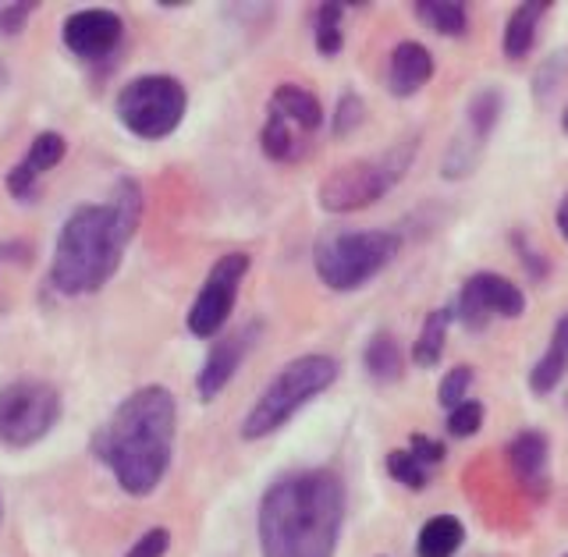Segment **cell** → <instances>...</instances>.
<instances>
[{"label":"cell","instance_id":"obj_1","mask_svg":"<svg viewBox=\"0 0 568 557\" xmlns=\"http://www.w3.org/2000/svg\"><path fill=\"white\" fill-rule=\"evenodd\" d=\"M345 526V483L334 469L284 473L260 500L263 557H334Z\"/></svg>","mask_w":568,"mask_h":557},{"label":"cell","instance_id":"obj_2","mask_svg":"<svg viewBox=\"0 0 568 557\" xmlns=\"http://www.w3.org/2000/svg\"><path fill=\"white\" fill-rule=\"evenodd\" d=\"M142 221V192L132 178H121L111 200L79 206L64 221L53 245L50 281L61 295H93L118 274L124 249Z\"/></svg>","mask_w":568,"mask_h":557},{"label":"cell","instance_id":"obj_3","mask_svg":"<svg viewBox=\"0 0 568 557\" xmlns=\"http://www.w3.org/2000/svg\"><path fill=\"white\" fill-rule=\"evenodd\" d=\"M174 429L178 405L168 387H139L118 405L97 440V452L124 494L146 497L160 487L171 465Z\"/></svg>","mask_w":568,"mask_h":557},{"label":"cell","instance_id":"obj_4","mask_svg":"<svg viewBox=\"0 0 568 557\" xmlns=\"http://www.w3.org/2000/svg\"><path fill=\"white\" fill-rule=\"evenodd\" d=\"M337 373H342V366L331 355H298L288 366H281L242 419V440H263L277 434L295 412H302L337 381Z\"/></svg>","mask_w":568,"mask_h":557},{"label":"cell","instance_id":"obj_5","mask_svg":"<svg viewBox=\"0 0 568 557\" xmlns=\"http://www.w3.org/2000/svg\"><path fill=\"white\" fill-rule=\"evenodd\" d=\"M402 239L395 231L369 227V231H324L313 245V266L316 277L331 292H355L366 281H373L387 263H395Z\"/></svg>","mask_w":568,"mask_h":557},{"label":"cell","instance_id":"obj_6","mask_svg":"<svg viewBox=\"0 0 568 557\" xmlns=\"http://www.w3.org/2000/svg\"><path fill=\"white\" fill-rule=\"evenodd\" d=\"M416 150H419V135H408V139L395 142L390 150H384L381 156L348 160V164L334 168L324 178V182H320V189H316L320 210H327V213H355V210H366L373 203H381L384 195L405 178Z\"/></svg>","mask_w":568,"mask_h":557},{"label":"cell","instance_id":"obj_7","mask_svg":"<svg viewBox=\"0 0 568 557\" xmlns=\"http://www.w3.org/2000/svg\"><path fill=\"white\" fill-rule=\"evenodd\" d=\"M189 93L171 75H139L118 93V121L139 139H164L185 118Z\"/></svg>","mask_w":568,"mask_h":557},{"label":"cell","instance_id":"obj_8","mask_svg":"<svg viewBox=\"0 0 568 557\" xmlns=\"http://www.w3.org/2000/svg\"><path fill=\"white\" fill-rule=\"evenodd\" d=\"M61 419V394L47 381L22 376L8 387H0V444L29 447L43 440Z\"/></svg>","mask_w":568,"mask_h":557},{"label":"cell","instance_id":"obj_9","mask_svg":"<svg viewBox=\"0 0 568 557\" xmlns=\"http://www.w3.org/2000/svg\"><path fill=\"white\" fill-rule=\"evenodd\" d=\"M248 260L245 253H227L213 263V271L206 274L200 295H195L192 310H189V331L195 337H213L221 334V327L227 323L231 310H235V298H239V284L248 274Z\"/></svg>","mask_w":568,"mask_h":557},{"label":"cell","instance_id":"obj_10","mask_svg":"<svg viewBox=\"0 0 568 557\" xmlns=\"http://www.w3.org/2000/svg\"><path fill=\"white\" fill-rule=\"evenodd\" d=\"M455 313L462 320V327L479 334V331H487L490 316L519 320L526 313V292L515 281L501 277V274L479 271V274L466 277V284H462Z\"/></svg>","mask_w":568,"mask_h":557},{"label":"cell","instance_id":"obj_11","mask_svg":"<svg viewBox=\"0 0 568 557\" xmlns=\"http://www.w3.org/2000/svg\"><path fill=\"white\" fill-rule=\"evenodd\" d=\"M64 47L71 53H79L85 61H103L106 53H114V47L124 36V22L121 14L103 11V8H89V11H75L61 29Z\"/></svg>","mask_w":568,"mask_h":557},{"label":"cell","instance_id":"obj_12","mask_svg":"<svg viewBox=\"0 0 568 557\" xmlns=\"http://www.w3.org/2000/svg\"><path fill=\"white\" fill-rule=\"evenodd\" d=\"M260 331H263V323L253 320L248 327H242V331H235V334L221 337L217 345L210 348V355H206V363H203L200 376H195V391H200V398H203V402H213V398H217V394L231 384V376L239 373L242 358H245L248 352H253Z\"/></svg>","mask_w":568,"mask_h":557},{"label":"cell","instance_id":"obj_13","mask_svg":"<svg viewBox=\"0 0 568 557\" xmlns=\"http://www.w3.org/2000/svg\"><path fill=\"white\" fill-rule=\"evenodd\" d=\"M508 465L526 494L544 497L550 490V440L544 429H519L508 444Z\"/></svg>","mask_w":568,"mask_h":557},{"label":"cell","instance_id":"obj_14","mask_svg":"<svg viewBox=\"0 0 568 557\" xmlns=\"http://www.w3.org/2000/svg\"><path fill=\"white\" fill-rule=\"evenodd\" d=\"M434 79V53L416 40H405L390 50L387 61V93L408 100Z\"/></svg>","mask_w":568,"mask_h":557},{"label":"cell","instance_id":"obj_15","mask_svg":"<svg viewBox=\"0 0 568 557\" xmlns=\"http://www.w3.org/2000/svg\"><path fill=\"white\" fill-rule=\"evenodd\" d=\"M271 111H277L298 132H316L324 124V103L306 85H292V82L277 85L271 97Z\"/></svg>","mask_w":568,"mask_h":557},{"label":"cell","instance_id":"obj_16","mask_svg":"<svg viewBox=\"0 0 568 557\" xmlns=\"http://www.w3.org/2000/svg\"><path fill=\"white\" fill-rule=\"evenodd\" d=\"M565 373H568V313L558 316L555 331H550V341H547V352L540 355V363L529 369V391L544 398V394L558 391Z\"/></svg>","mask_w":568,"mask_h":557},{"label":"cell","instance_id":"obj_17","mask_svg":"<svg viewBox=\"0 0 568 557\" xmlns=\"http://www.w3.org/2000/svg\"><path fill=\"white\" fill-rule=\"evenodd\" d=\"M550 0H526V4H519L511 11L508 26H505V53L511 61H523L529 58L532 43H537V29H540V18L547 14Z\"/></svg>","mask_w":568,"mask_h":557},{"label":"cell","instance_id":"obj_18","mask_svg":"<svg viewBox=\"0 0 568 557\" xmlns=\"http://www.w3.org/2000/svg\"><path fill=\"white\" fill-rule=\"evenodd\" d=\"M466 544V526L455 515H434L426 518V526L416 536V554L419 557H455Z\"/></svg>","mask_w":568,"mask_h":557},{"label":"cell","instance_id":"obj_19","mask_svg":"<svg viewBox=\"0 0 568 557\" xmlns=\"http://www.w3.org/2000/svg\"><path fill=\"white\" fill-rule=\"evenodd\" d=\"M363 366L377 384H398L402 373H405V355L395 334L377 331L366 341V352H363Z\"/></svg>","mask_w":568,"mask_h":557},{"label":"cell","instance_id":"obj_20","mask_svg":"<svg viewBox=\"0 0 568 557\" xmlns=\"http://www.w3.org/2000/svg\"><path fill=\"white\" fill-rule=\"evenodd\" d=\"M487 142H490V139L476 135V132L466 129V124H462V129L455 132V139L448 142V150H444L440 174L448 178V182H462V178H469V174L479 168V160H484Z\"/></svg>","mask_w":568,"mask_h":557},{"label":"cell","instance_id":"obj_21","mask_svg":"<svg viewBox=\"0 0 568 557\" xmlns=\"http://www.w3.org/2000/svg\"><path fill=\"white\" fill-rule=\"evenodd\" d=\"M413 14L426 29L448 36V40H458L469 29V4H462V0H416Z\"/></svg>","mask_w":568,"mask_h":557},{"label":"cell","instance_id":"obj_22","mask_svg":"<svg viewBox=\"0 0 568 557\" xmlns=\"http://www.w3.org/2000/svg\"><path fill=\"white\" fill-rule=\"evenodd\" d=\"M452 316H455L452 305H440V310H434L423 320V334L413 345V363L419 369H434L444 358V341H448V331H452Z\"/></svg>","mask_w":568,"mask_h":557},{"label":"cell","instance_id":"obj_23","mask_svg":"<svg viewBox=\"0 0 568 557\" xmlns=\"http://www.w3.org/2000/svg\"><path fill=\"white\" fill-rule=\"evenodd\" d=\"M501 114H505V93H501V89L487 85V89H476V93L469 97L466 121H462V124H466L469 132L490 139L494 129H497V121H501Z\"/></svg>","mask_w":568,"mask_h":557},{"label":"cell","instance_id":"obj_24","mask_svg":"<svg viewBox=\"0 0 568 557\" xmlns=\"http://www.w3.org/2000/svg\"><path fill=\"white\" fill-rule=\"evenodd\" d=\"M260 146L263 153L277 160V164H288V160L298 156V139H295V129L288 121H284L277 111L266 114V124H263V132H260Z\"/></svg>","mask_w":568,"mask_h":557},{"label":"cell","instance_id":"obj_25","mask_svg":"<svg viewBox=\"0 0 568 557\" xmlns=\"http://www.w3.org/2000/svg\"><path fill=\"white\" fill-rule=\"evenodd\" d=\"M348 4H320L316 8V53L320 58H334L342 53L345 47V36H342V18H345Z\"/></svg>","mask_w":568,"mask_h":557},{"label":"cell","instance_id":"obj_26","mask_svg":"<svg viewBox=\"0 0 568 557\" xmlns=\"http://www.w3.org/2000/svg\"><path fill=\"white\" fill-rule=\"evenodd\" d=\"M68 146H64V139L58 132H43V135H36L32 139V146L22 160V168L32 174V178H40L43 171H53L64 160Z\"/></svg>","mask_w":568,"mask_h":557},{"label":"cell","instance_id":"obj_27","mask_svg":"<svg viewBox=\"0 0 568 557\" xmlns=\"http://www.w3.org/2000/svg\"><path fill=\"white\" fill-rule=\"evenodd\" d=\"M473 381H476V369L473 366H452L448 373L440 376V384H437V405L440 408H458L462 402H466V394H469V387H473Z\"/></svg>","mask_w":568,"mask_h":557},{"label":"cell","instance_id":"obj_28","mask_svg":"<svg viewBox=\"0 0 568 557\" xmlns=\"http://www.w3.org/2000/svg\"><path fill=\"white\" fill-rule=\"evenodd\" d=\"M384 465H387V476L395 483H402V487H408V490H426V483H430V473H426L423 465L408 455V447H405V452H387Z\"/></svg>","mask_w":568,"mask_h":557},{"label":"cell","instance_id":"obj_29","mask_svg":"<svg viewBox=\"0 0 568 557\" xmlns=\"http://www.w3.org/2000/svg\"><path fill=\"white\" fill-rule=\"evenodd\" d=\"M366 121V103H363V97L359 93H342V100H337V107H334V121H331V132H334V139H345V135H352L359 124Z\"/></svg>","mask_w":568,"mask_h":557},{"label":"cell","instance_id":"obj_30","mask_svg":"<svg viewBox=\"0 0 568 557\" xmlns=\"http://www.w3.org/2000/svg\"><path fill=\"white\" fill-rule=\"evenodd\" d=\"M484 402H476V398H466L458 408L448 412V434L455 440H466L473 434H479V426H484Z\"/></svg>","mask_w":568,"mask_h":557},{"label":"cell","instance_id":"obj_31","mask_svg":"<svg viewBox=\"0 0 568 557\" xmlns=\"http://www.w3.org/2000/svg\"><path fill=\"white\" fill-rule=\"evenodd\" d=\"M565 75H568V50L555 53V58H547V61L537 68V75H532V89H537V97L547 100V97L555 93V89L565 82Z\"/></svg>","mask_w":568,"mask_h":557},{"label":"cell","instance_id":"obj_32","mask_svg":"<svg viewBox=\"0 0 568 557\" xmlns=\"http://www.w3.org/2000/svg\"><path fill=\"white\" fill-rule=\"evenodd\" d=\"M511 245H515V253H519V260H523V266H526V274L532 277V281H544L547 274H550V266H547V260L532 249L529 242H526V235L523 231H515L511 235Z\"/></svg>","mask_w":568,"mask_h":557},{"label":"cell","instance_id":"obj_33","mask_svg":"<svg viewBox=\"0 0 568 557\" xmlns=\"http://www.w3.org/2000/svg\"><path fill=\"white\" fill-rule=\"evenodd\" d=\"M408 455H413L423 469H430V465H440L444 462V444L426 437V434H413L408 437Z\"/></svg>","mask_w":568,"mask_h":557},{"label":"cell","instance_id":"obj_34","mask_svg":"<svg viewBox=\"0 0 568 557\" xmlns=\"http://www.w3.org/2000/svg\"><path fill=\"white\" fill-rule=\"evenodd\" d=\"M171 547V533L168 529H150V533H142L135 547L129 550V557H164Z\"/></svg>","mask_w":568,"mask_h":557},{"label":"cell","instance_id":"obj_35","mask_svg":"<svg viewBox=\"0 0 568 557\" xmlns=\"http://www.w3.org/2000/svg\"><path fill=\"white\" fill-rule=\"evenodd\" d=\"M32 8L36 4H29V0H22V4H8L4 14H0V32H4V36H18V32H22L26 18L32 14Z\"/></svg>","mask_w":568,"mask_h":557},{"label":"cell","instance_id":"obj_36","mask_svg":"<svg viewBox=\"0 0 568 557\" xmlns=\"http://www.w3.org/2000/svg\"><path fill=\"white\" fill-rule=\"evenodd\" d=\"M555 224H558V231H561V239L568 242V195H565L561 206H558V213H555Z\"/></svg>","mask_w":568,"mask_h":557},{"label":"cell","instance_id":"obj_37","mask_svg":"<svg viewBox=\"0 0 568 557\" xmlns=\"http://www.w3.org/2000/svg\"><path fill=\"white\" fill-rule=\"evenodd\" d=\"M561 129H565V135H568V107L561 111Z\"/></svg>","mask_w":568,"mask_h":557},{"label":"cell","instance_id":"obj_38","mask_svg":"<svg viewBox=\"0 0 568 557\" xmlns=\"http://www.w3.org/2000/svg\"><path fill=\"white\" fill-rule=\"evenodd\" d=\"M565 557H568V554H565Z\"/></svg>","mask_w":568,"mask_h":557}]
</instances>
